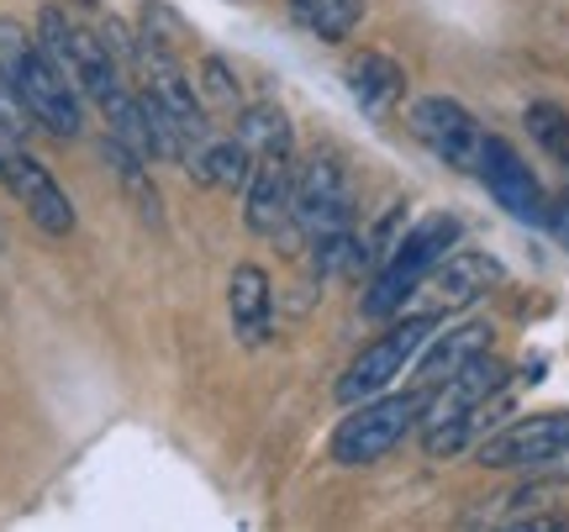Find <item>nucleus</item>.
<instances>
[{"label": "nucleus", "instance_id": "f257e3e1", "mask_svg": "<svg viewBox=\"0 0 569 532\" xmlns=\"http://www.w3.org/2000/svg\"><path fill=\"white\" fill-rule=\"evenodd\" d=\"M0 80L11 84V96L32 117V127L53 132V138H80L84 96L53 69L42 42L11 17H0Z\"/></svg>", "mask_w": 569, "mask_h": 532}, {"label": "nucleus", "instance_id": "f03ea898", "mask_svg": "<svg viewBox=\"0 0 569 532\" xmlns=\"http://www.w3.org/2000/svg\"><path fill=\"white\" fill-rule=\"evenodd\" d=\"M459 238H465V222H459L453 211H427L422 222L411 227V232H401V238L390 243L386 259L375 264L365 295H359V311H365L369 322L401 317L411 301V290H422V280L459 248Z\"/></svg>", "mask_w": 569, "mask_h": 532}, {"label": "nucleus", "instance_id": "7ed1b4c3", "mask_svg": "<svg viewBox=\"0 0 569 532\" xmlns=\"http://www.w3.org/2000/svg\"><path fill=\"white\" fill-rule=\"evenodd\" d=\"M38 42H42V53L53 59V69L80 90L84 101L106 106L117 90H127L122 63L111 59V48H106L96 17H84V11H74V6H42Z\"/></svg>", "mask_w": 569, "mask_h": 532}, {"label": "nucleus", "instance_id": "20e7f679", "mask_svg": "<svg viewBox=\"0 0 569 532\" xmlns=\"http://www.w3.org/2000/svg\"><path fill=\"white\" fill-rule=\"evenodd\" d=\"M511 369L501 359H490V353H475L469 364H459L448 380L427 390V406H422V449L432 459H453V453H465L475 438H469V411L490 401L496 390H507Z\"/></svg>", "mask_w": 569, "mask_h": 532}, {"label": "nucleus", "instance_id": "39448f33", "mask_svg": "<svg viewBox=\"0 0 569 532\" xmlns=\"http://www.w3.org/2000/svg\"><path fill=\"white\" fill-rule=\"evenodd\" d=\"M422 406H427V390H407V395H369V401H353L348 416L338 422L332 432V464L343 470H365V464H380L401 438H407L417 422H422Z\"/></svg>", "mask_w": 569, "mask_h": 532}, {"label": "nucleus", "instance_id": "423d86ee", "mask_svg": "<svg viewBox=\"0 0 569 532\" xmlns=\"http://www.w3.org/2000/svg\"><path fill=\"white\" fill-rule=\"evenodd\" d=\"M438 322H443V311H417V317H401L386 338H375V343L348 364V374L338 380V401L353 406V401H369V395L390 390L401 374H407V364H417V353H422V343L438 332Z\"/></svg>", "mask_w": 569, "mask_h": 532}, {"label": "nucleus", "instance_id": "0eeeda50", "mask_svg": "<svg viewBox=\"0 0 569 532\" xmlns=\"http://www.w3.org/2000/svg\"><path fill=\"white\" fill-rule=\"evenodd\" d=\"M569 453V411H532L511 416L480 443L486 470H559Z\"/></svg>", "mask_w": 569, "mask_h": 532}, {"label": "nucleus", "instance_id": "6e6552de", "mask_svg": "<svg viewBox=\"0 0 569 532\" xmlns=\"http://www.w3.org/2000/svg\"><path fill=\"white\" fill-rule=\"evenodd\" d=\"M407 127L438 164L459 169V174H475L480 148H486V127L475 122L469 106H459L453 96H422V101H411Z\"/></svg>", "mask_w": 569, "mask_h": 532}, {"label": "nucleus", "instance_id": "1a4fd4ad", "mask_svg": "<svg viewBox=\"0 0 569 532\" xmlns=\"http://www.w3.org/2000/svg\"><path fill=\"white\" fill-rule=\"evenodd\" d=\"M359 222V201H353V184L332 159H306L296 169V205H290V227H301L306 243L327 238V232H348Z\"/></svg>", "mask_w": 569, "mask_h": 532}, {"label": "nucleus", "instance_id": "9d476101", "mask_svg": "<svg viewBox=\"0 0 569 532\" xmlns=\"http://www.w3.org/2000/svg\"><path fill=\"white\" fill-rule=\"evenodd\" d=\"M475 180L490 190V201L511 211L517 222L528 227H543L549 222V195H543V184L538 174L528 169V159L507 143V138H490L486 132V148H480V164H475Z\"/></svg>", "mask_w": 569, "mask_h": 532}, {"label": "nucleus", "instance_id": "9b49d317", "mask_svg": "<svg viewBox=\"0 0 569 532\" xmlns=\"http://www.w3.org/2000/svg\"><path fill=\"white\" fill-rule=\"evenodd\" d=\"M0 180H6V190L17 195V205L48 238H69V232H74V205H69V195L59 190V180L27 153V143L0 148Z\"/></svg>", "mask_w": 569, "mask_h": 532}, {"label": "nucleus", "instance_id": "f8f14e48", "mask_svg": "<svg viewBox=\"0 0 569 532\" xmlns=\"http://www.w3.org/2000/svg\"><path fill=\"white\" fill-rule=\"evenodd\" d=\"M290 205H296V159L290 153H259L243 184V222L253 238H280L290 232Z\"/></svg>", "mask_w": 569, "mask_h": 532}, {"label": "nucleus", "instance_id": "ddd939ff", "mask_svg": "<svg viewBox=\"0 0 569 532\" xmlns=\"http://www.w3.org/2000/svg\"><path fill=\"white\" fill-rule=\"evenodd\" d=\"M422 285H432V311L469 307V301H480V295L501 285V264L490 253H480V248H453Z\"/></svg>", "mask_w": 569, "mask_h": 532}, {"label": "nucleus", "instance_id": "4468645a", "mask_svg": "<svg viewBox=\"0 0 569 532\" xmlns=\"http://www.w3.org/2000/svg\"><path fill=\"white\" fill-rule=\"evenodd\" d=\"M227 317H232V338L243 349H264L274 332V290L259 264H238L227 280Z\"/></svg>", "mask_w": 569, "mask_h": 532}, {"label": "nucleus", "instance_id": "2eb2a0df", "mask_svg": "<svg viewBox=\"0 0 569 532\" xmlns=\"http://www.w3.org/2000/svg\"><path fill=\"white\" fill-rule=\"evenodd\" d=\"M490 338H496L490 322H465V328H448L443 338H427L422 353H417V380H422V390H432L438 380H448V374H453L459 364H469L475 353H486Z\"/></svg>", "mask_w": 569, "mask_h": 532}, {"label": "nucleus", "instance_id": "dca6fc26", "mask_svg": "<svg viewBox=\"0 0 569 532\" xmlns=\"http://www.w3.org/2000/svg\"><path fill=\"white\" fill-rule=\"evenodd\" d=\"M343 80L365 111H390V106L407 96V69L396 59H386V53H359V59H348Z\"/></svg>", "mask_w": 569, "mask_h": 532}, {"label": "nucleus", "instance_id": "f3484780", "mask_svg": "<svg viewBox=\"0 0 569 532\" xmlns=\"http://www.w3.org/2000/svg\"><path fill=\"white\" fill-rule=\"evenodd\" d=\"M238 143L259 159V153H296V132H290V117H284L274 101L243 106L238 111Z\"/></svg>", "mask_w": 569, "mask_h": 532}, {"label": "nucleus", "instance_id": "a211bd4d", "mask_svg": "<svg viewBox=\"0 0 569 532\" xmlns=\"http://www.w3.org/2000/svg\"><path fill=\"white\" fill-rule=\"evenodd\" d=\"M369 0H290V17L301 21L317 42H343L365 21Z\"/></svg>", "mask_w": 569, "mask_h": 532}, {"label": "nucleus", "instance_id": "6ab92c4d", "mask_svg": "<svg viewBox=\"0 0 569 532\" xmlns=\"http://www.w3.org/2000/svg\"><path fill=\"white\" fill-rule=\"evenodd\" d=\"M184 169H190L201 184H211V190H243L248 169H253V153H248L238 138H227V143H217V138H211V143H206Z\"/></svg>", "mask_w": 569, "mask_h": 532}, {"label": "nucleus", "instance_id": "aec40b11", "mask_svg": "<svg viewBox=\"0 0 569 532\" xmlns=\"http://www.w3.org/2000/svg\"><path fill=\"white\" fill-rule=\"evenodd\" d=\"M106 159L117 164V180H122V190L132 195V205L142 211V222L159 227V190H153V180H148V159L142 153H132L127 143H117V138H106Z\"/></svg>", "mask_w": 569, "mask_h": 532}, {"label": "nucleus", "instance_id": "412c9836", "mask_svg": "<svg viewBox=\"0 0 569 532\" xmlns=\"http://www.w3.org/2000/svg\"><path fill=\"white\" fill-rule=\"evenodd\" d=\"M522 127L532 132V143L549 153L559 169H569V111L553 101H532L528 111H522Z\"/></svg>", "mask_w": 569, "mask_h": 532}, {"label": "nucleus", "instance_id": "4be33fe9", "mask_svg": "<svg viewBox=\"0 0 569 532\" xmlns=\"http://www.w3.org/2000/svg\"><path fill=\"white\" fill-rule=\"evenodd\" d=\"M201 96L206 106H222V111H238V80L222 59H206L201 63Z\"/></svg>", "mask_w": 569, "mask_h": 532}, {"label": "nucleus", "instance_id": "5701e85b", "mask_svg": "<svg viewBox=\"0 0 569 532\" xmlns=\"http://www.w3.org/2000/svg\"><path fill=\"white\" fill-rule=\"evenodd\" d=\"M27 111H21V101L11 96V84L0 80V148H21L27 143Z\"/></svg>", "mask_w": 569, "mask_h": 532}, {"label": "nucleus", "instance_id": "b1692460", "mask_svg": "<svg viewBox=\"0 0 569 532\" xmlns=\"http://www.w3.org/2000/svg\"><path fill=\"white\" fill-rule=\"evenodd\" d=\"M559 238V243L569 248V195H559V201H549V222H543Z\"/></svg>", "mask_w": 569, "mask_h": 532}]
</instances>
